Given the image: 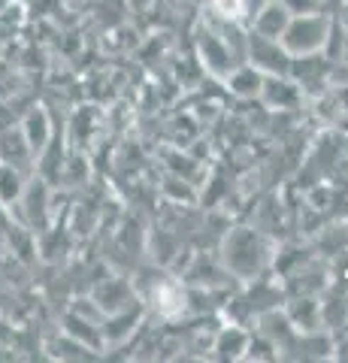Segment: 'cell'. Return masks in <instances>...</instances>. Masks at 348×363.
<instances>
[{
    "instance_id": "1",
    "label": "cell",
    "mask_w": 348,
    "mask_h": 363,
    "mask_svg": "<svg viewBox=\"0 0 348 363\" xmlns=\"http://www.w3.org/2000/svg\"><path fill=\"white\" fill-rule=\"evenodd\" d=\"M266 242L249 227H237L224 240V264L240 279H254L266 264Z\"/></svg>"
},
{
    "instance_id": "2",
    "label": "cell",
    "mask_w": 348,
    "mask_h": 363,
    "mask_svg": "<svg viewBox=\"0 0 348 363\" xmlns=\"http://www.w3.org/2000/svg\"><path fill=\"white\" fill-rule=\"evenodd\" d=\"M327 33H330L327 21L315 13H309V16L291 18L288 28L282 30V37H279V43L285 45L288 55H315L318 49H324Z\"/></svg>"
},
{
    "instance_id": "3",
    "label": "cell",
    "mask_w": 348,
    "mask_h": 363,
    "mask_svg": "<svg viewBox=\"0 0 348 363\" xmlns=\"http://www.w3.org/2000/svg\"><path fill=\"white\" fill-rule=\"evenodd\" d=\"M249 58H252L254 70L269 73V76H288L291 64H294L282 43L269 40V37H261V33H254V37L249 40Z\"/></svg>"
},
{
    "instance_id": "4",
    "label": "cell",
    "mask_w": 348,
    "mask_h": 363,
    "mask_svg": "<svg viewBox=\"0 0 348 363\" xmlns=\"http://www.w3.org/2000/svg\"><path fill=\"white\" fill-rule=\"evenodd\" d=\"M288 21H291V13L279 4V0H266L264 9L257 13L254 18V30L261 33V37H269V40H279L282 37V30L288 28Z\"/></svg>"
},
{
    "instance_id": "5",
    "label": "cell",
    "mask_w": 348,
    "mask_h": 363,
    "mask_svg": "<svg viewBox=\"0 0 348 363\" xmlns=\"http://www.w3.org/2000/svg\"><path fill=\"white\" fill-rule=\"evenodd\" d=\"M200 49H203V64L209 67L215 76H230L233 70V52L224 45L218 37H212V33H203V40H200Z\"/></svg>"
},
{
    "instance_id": "6",
    "label": "cell",
    "mask_w": 348,
    "mask_h": 363,
    "mask_svg": "<svg viewBox=\"0 0 348 363\" xmlns=\"http://www.w3.org/2000/svg\"><path fill=\"white\" fill-rule=\"evenodd\" d=\"M21 136L28 140L30 152H43V149H46L49 140H52V121H49V116H46V109L28 112L25 124H21Z\"/></svg>"
},
{
    "instance_id": "7",
    "label": "cell",
    "mask_w": 348,
    "mask_h": 363,
    "mask_svg": "<svg viewBox=\"0 0 348 363\" xmlns=\"http://www.w3.org/2000/svg\"><path fill=\"white\" fill-rule=\"evenodd\" d=\"M261 327H264V339H269L276 348L279 345H291L294 342V324H291L288 315H279V312H266L261 318Z\"/></svg>"
},
{
    "instance_id": "8",
    "label": "cell",
    "mask_w": 348,
    "mask_h": 363,
    "mask_svg": "<svg viewBox=\"0 0 348 363\" xmlns=\"http://www.w3.org/2000/svg\"><path fill=\"white\" fill-rule=\"evenodd\" d=\"M261 94L269 100L273 106H294L297 104V88L285 82V76L279 79V76H269L261 82Z\"/></svg>"
},
{
    "instance_id": "9",
    "label": "cell",
    "mask_w": 348,
    "mask_h": 363,
    "mask_svg": "<svg viewBox=\"0 0 348 363\" xmlns=\"http://www.w3.org/2000/svg\"><path fill=\"white\" fill-rule=\"evenodd\" d=\"M28 155H33V152H30L28 140L21 136V130H9V133H4V140H0V161L21 167V164L28 161Z\"/></svg>"
},
{
    "instance_id": "10",
    "label": "cell",
    "mask_w": 348,
    "mask_h": 363,
    "mask_svg": "<svg viewBox=\"0 0 348 363\" xmlns=\"http://www.w3.org/2000/svg\"><path fill=\"white\" fill-rule=\"evenodd\" d=\"M155 300H158V309L164 315H179V312H185V291L182 285H176V281H161L158 291H155Z\"/></svg>"
},
{
    "instance_id": "11",
    "label": "cell",
    "mask_w": 348,
    "mask_h": 363,
    "mask_svg": "<svg viewBox=\"0 0 348 363\" xmlns=\"http://www.w3.org/2000/svg\"><path fill=\"white\" fill-rule=\"evenodd\" d=\"M67 336L76 339V342H82V345H88L91 351H97L100 345H103V339H100L97 327L91 321H85L82 315H70V318H67Z\"/></svg>"
},
{
    "instance_id": "12",
    "label": "cell",
    "mask_w": 348,
    "mask_h": 363,
    "mask_svg": "<svg viewBox=\"0 0 348 363\" xmlns=\"http://www.w3.org/2000/svg\"><path fill=\"white\" fill-rule=\"evenodd\" d=\"M21 194H25V182H21L18 167L0 164V203L9 206V203H16Z\"/></svg>"
},
{
    "instance_id": "13",
    "label": "cell",
    "mask_w": 348,
    "mask_h": 363,
    "mask_svg": "<svg viewBox=\"0 0 348 363\" xmlns=\"http://www.w3.org/2000/svg\"><path fill=\"white\" fill-rule=\"evenodd\" d=\"M137 318H140V309H130V306L112 312V318H106V339H112V342H121V339L133 330Z\"/></svg>"
},
{
    "instance_id": "14",
    "label": "cell",
    "mask_w": 348,
    "mask_h": 363,
    "mask_svg": "<svg viewBox=\"0 0 348 363\" xmlns=\"http://www.w3.org/2000/svg\"><path fill=\"white\" fill-rule=\"evenodd\" d=\"M261 82H264V76H261V70H254V67H242V70L230 73V91H237L240 97L261 94Z\"/></svg>"
},
{
    "instance_id": "15",
    "label": "cell",
    "mask_w": 348,
    "mask_h": 363,
    "mask_svg": "<svg viewBox=\"0 0 348 363\" xmlns=\"http://www.w3.org/2000/svg\"><path fill=\"white\" fill-rule=\"evenodd\" d=\"M291 324H294V330H315L318 327V303H312V300H297L294 306H291Z\"/></svg>"
},
{
    "instance_id": "16",
    "label": "cell",
    "mask_w": 348,
    "mask_h": 363,
    "mask_svg": "<svg viewBox=\"0 0 348 363\" xmlns=\"http://www.w3.org/2000/svg\"><path fill=\"white\" fill-rule=\"evenodd\" d=\"M97 306L100 309H109V312H118V309H125V306H130L128 285H121V281H106L97 294Z\"/></svg>"
},
{
    "instance_id": "17",
    "label": "cell",
    "mask_w": 348,
    "mask_h": 363,
    "mask_svg": "<svg viewBox=\"0 0 348 363\" xmlns=\"http://www.w3.org/2000/svg\"><path fill=\"white\" fill-rule=\"evenodd\" d=\"M245 345H249V336H245L242 330H224V333H218V342H215V351H218V357H242V351H245Z\"/></svg>"
},
{
    "instance_id": "18",
    "label": "cell",
    "mask_w": 348,
    "mask_h": 363,
    "mask_svg": "<svg viewBox=\"0 0 348 363\" xmlns=\"http://www.w3.org/2000/svg\"><path fill=\"white\" fill-rule=\"evenodd\" d=\"M288 13H294V16H309V13H315V9L321 6V0H279Z\"/></svg>"
},
{
    "instance_id": "19",
    "label": "cell",
    "mask_w": 348,
    "mask_h": 363,
    "mask_svg": "<svg viewBox=\"0 0 348 363\" xmlns=\"http://www.w3.org/2000/svg\"><path fill=\"white\" fill-rule=\"evenodd\" d=\"M348 245V227H336L333 233L324 236V248H330V252H345Z\"/></svg>"
},
{
    "instance_id": "20",
    "label": "cell",
    "mask_w": 348,
    "mask_h": 363,
    "mask_svg": "<svg viewBox=\"0 0 348 363\" xmlns=\"http://www.w3.org/2000/svg\"><path fill=\"white\" fill-rule=\"evenodd\" d=\"M215 4V9L221 16L228 18H245V9H242V0H212Z\"/></svg>"
},
{
    "instance_id": "21",
    "label": "cell",
    "mask_w": 348,
    "mask_h": 363,
    "mask_svg": "<svg viewBox=\"0 0 348 363\" xmlns=\"http://www.w3.org/2000/svg\"><path fill=\"white\" fill-rule=\"evenodd\" d=\"M167 191H170L173 197H182V200H194V191H191L188 185H179V179H170V182H167Z\"/></svg>"
},
{
    "instance_id": "22",
    "label": "cell",
    "mask_w": 348,
    "mask_h": 363,
    "mask_svg": "<svg viewBox=\"0 0 348 363\" xmlns=\"http://www.w3.org/2000/svg\"><path fill=\"white\" fill-rule=\"evenodd\" d=\"M13 4H16V0H0V16H6L9 9H13Z\"/></svg>"
}]
</instances>
